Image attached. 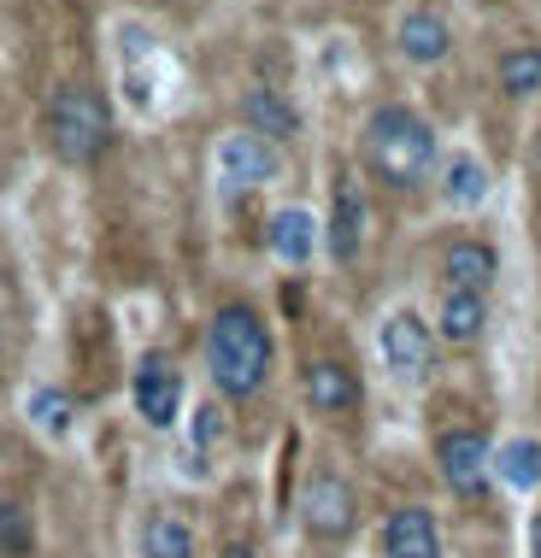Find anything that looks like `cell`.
<instances>
[{
	"label": "cell",
	"instance_id": "7402d4cb",
	"mask_svg": "<svg viewBox=\"0 0 541 558\" xmlns=\"http://www.w3.org/2000/svg\"><path fill=\"white\" fill-rule=\"evenodd\" d=\"M218 435H224V412L218 405H201L189 424V459H201V471H206V452L218 447Z\"/></svg>",
	"mask_w": 541,
	"mask_h": 558
},
{
	"label": "cell",
	"instance_id": "cb8c5ba5",
	"mask_svg": "<svg viewBox=\"0 0 541 558\" xmlns=\"http://www.w3.org/2000/svg\"><path fill=\"white\" fill-rule=\"evenodd\" d=\"M224 558H260V553H253V547H230V553H224Z\"/></svg>",
	"mask_w": 541,
	"mask_h": 558
},
{
	"label": "cell",
	"instance_id": "8992f818",
	"mask_svg": "<svg viewBox=\"0 0 541 558\" xmlns=\"http://www.w3.org/2000/svg\"><path fill=\"white\" fill-rule=\"evenodd\" d=\"M300 523L312 541H348L359 523V494L341 471H312L300 488Z\"/></svg>",
	"mask_w": 541,
	"mask_h": 558
},
{
	"label": "cell",
	"instance_id": "2e32d148",
	"mask_svg": "<svg viewBox=\"0 0 541 558\" xmlns=\"http://www.w3.org/2000/svg\"><path fill=\"white\" fill-rule=\"evenodd\" d=\"M265 241L282 265H306L312 253H318V218H312L306 206H282V213H270Z\"/></svg>",
	"mask_w": 541,
	"mask_h": 558
},
{
	"label": "cell",
	"instance_id": "3957f363",
	"mask_svg": "<svg viewBox=\"0 0 541 558\" xmlns=\"http://www.w3.org/2000/svg\"><path fill=\"white\" fill-rule=\"evenodd\" d=\"M112 142V118H107V100L83 83H65L59 95L48 100V147L65 165H95Z\"/></svg>",
	"mask_w": 541,
	"mask_h": 558
},
{
	"label": "cell",
	"instance_id": "9a60e30c",
	"mask_svg": "<svg viewBox=\"0 0 541 558\" xmlns=\"http://www.w3.org/2000/svg\"><path fill=\"white\" fill-rule=\"evenodd\" d=\"M242 118H248V130L260 135V142H289V135H300V112H294V100L282 95V88H248L242 95Z\"/></svg>",
	"mask_w": 541,
	"mask_h": 558
},
{
	"label": "cell",
	"instance_id": "52a82bcc",
	"mask_svg": "<svg viewBox=\"0 0 541 558\" xmlns=\"http://www.w3.org/2000/svg\"><path fill=\"white\" fill-rule=\"evenodd\" d=\"M213 177H218V194H224V201H242V194L265 189L270 177H277V147L260 142L253 130H230V135H218Z\"/></svg>",
	"mask_w": 541,
	"mask_h": 558
},
{
	"label": "cell",
	"instance_id": "277c9868",
	"mask_svg": "<svg viewBox=\"0 0 541 558\" xmlns=\"http://www.w3.org/2000/svg\"><path fill=\"white\" fill-rule=\"evenodd\" d=\"M435 471H442L454 500L483 506L494 494V435H489V424L465 417V424L435 429Z\"/></svg>",
	"mask_w": 541,
	"mask_h": 558
},
{
	"label": "cell",
	"instance_id": "5bb4252c",
	"mask_svg": "<svg viewBox=\"0 0 541 558\" xmlns=\"http://www.w3.org/2000/svg\"><path fill=\"white\" fill-rule=\"evenodd\" d=\"M395 41H400L406 65H442V59L454 53V24H447V12H435V7H412L400 19Z\"/></svg>",
	"mask_w": 541,
	"mask_h": 558
},
{
	"label": "cell",
	"instance_id": "ffe728a7",
	"mask_svg": "<svg viewBox=\"0 0 541 558\" xmlns=\"http://www.w3.org/2000/svg\"><path fill=\"white\" fill-rule=\"evenodd\" d=\"M501 88L513 100L541 95V41H513V48L501 53Z\"/></svg>",
	"mask_w": 541,
	"mask_h": 558
},
{
	"label": "cell",
	"instance_id": "30bf717a",
	"mask_svg": "<svg viewBox=\"0 0 541 558\" xmlns=\"http://www.w3.org/2000/svg\"><path fill=\"white\" fill-rule=\"evenodd\" d=\"M130 400H135V417H142L147 429H171L177 417H183V376H177L171 359L147 353L130 376Z\"/></svg>",
	"mask_w": 541,
	"mask_h": 558
},
{
	"label": "cell",
	"instance_id": "e0dca14e",
	"mask_svg": "<svg viewBox=\"0 0 541 558\" xmlns=\"http://www.w3.org/2000/svg\"><path fill=\"white\" fill-rule=\"evenodd\" d=\"M135 553L142 558H194V530L177 511H147L135 530Z\"/></svg>",
	"mask_w": 541,
	"mask_h": 558
},
{
	"label": "cell",
	"instance_id": "8fae6325",
	"mask_svg": "<svg viewBox=\"0 0 541 558\" xmlns=\"http://www.w3.org/2000/svg\"><path fill=\"white\" fill-rule=\"evenodd\" d=\"M365 223H371V206H365V189H359L353 171L336 177L329 189V223H324V247L336 265H353L365 253Z\"/></svg>",
	"mask_w": 541,
	"mask_h": 558
},
{
	"label": "cell",
	"instance_id": "44dd1931",
	"mask_svg": "<svg viewBox=\"0 0 541 558\" xmlns=\"http://www.w3.org/2000/svg\"><path fill=\"white\" fill-rule=\"evenodd\" d=\"M494 482H506V488H536L541 482V441L518 435V441L494 447Z\"/></svg>",
	"mask_w": 541,
	"mask_h": 558
},
{
	"label": "cell",
	"instance_id": "5b68a950",
	"mask_svg": "<svg viewBox=\"0 0 541 558\" xmlns=\"http://www.w3.org/2000/svg\"><path fill=\"white\" fill-rule=\"evenodd\" d=\"M377 359L395 383H430L435 359H442V341H435V324L418 306H395L377 324Z\"/></svg>",
	"mask_w": 541,
	"mask_h": 558
},
{
	"label": "cell",
	"instance_id": "603a6c76",
	"mask_svg": "<svg viewBox=\"0 0 541 558\" xmlns=\"http://www.w3.org/2000/svg\"><path fill=\"white\" fill-rule=\"evenodd\" d=\"M0 547H29V523H24V511L19 506H0Z\"/></svg>",
	"mask_w": 541,
	"mask_h": 558
},
{
	"label": "cell",
	"instance_id": "9c48e42d",
	"mask_svg": "<svg viewBox=\"0 0 541 558\" xmlns=\"http://www.w3.org/2000/svg\"><path fill=\"white\" fill-rule=\"evenodd\" d=\"M435 277H442V289H477L489 294L494 282H501V247H494L489 235H447L442 253H435Z\"/></svg>",
	"mask_w": 541,
	"mask_h": 558
},
{
	"label": "cell",
	"instance_id": "4fadbf2b",
	"mask_svg": "<svg viewBox=\"0 0 541 558\" xmlns=\"http://www.w3.org/2000/svg\"><path fill=\"white\" fill-rule=\"evenodd\" d=\"M377 558H447L442 547V523H435L430 506H395L383 518V535H377Z\"/></svg>",
	"mask_w": 541,
	"mask_h": 558
},
{
	"label": "cell",
	"instance_id": "ba28073f",
	"mask_svg": "<svg viewBox=\"0 0 541 558\" xmlns=\"http://www.w3.org/2000/svg\"><path fill=\"white\" fill-rule=\"evenodd\" d=\"M300 388H306V405L318 417H329V424H353L365 412V383H359V371L348 359H312Z\"/></svg>",
	"mask_w": 541,
	"mask_h": 558
},
{
	"label": "cell",
	"instance_id": "d4e9b609",
	"mask_svg": "<svg viewBox=\"0 0 541 558\" xmlns=\"http://www.w3.org/2000/svg\"><path fill=\"white\" fill-rule=\"evenodd\" d=\"M536 558H541V511H536Z\"/></svg>",
	"mask_w": 541,
	"mask_h": 558
},
{
	"label": "cell",
	"instance_id": "7a4b0ae2",
	"mask_svg": "<svg viewBox=\"0 0 541 558\" xmlns=\"http://www.w3.org/2000/svg\"><path fill=\"white\" fill-rule=\"evenodd\" d=\"M270 365H277V341H270V324L248 300H230V306L213 312L206 324V376L224 400H253L270 383Z\"/></svg>",
	"mask_w": 541,
	"mask_h": 558
},
{
	"label": "cell",
	"instance_id": "6da1fadb",
	"mask_svg": "<svg viewBox=\"0 0 541 558\" xmlns=\"http://www.w3.org/2000/svg\"><path fill=\"white\" fill-rule=\"evenodd\" d=\"M359 165H365L371 183L395 189V194H418L442 171V142H435V124L424 112L388 100L365 118L359 130Z\"/></svg>",
	"mask_w": 541,
	"mask_h": 558
},
{
	"label": "cell",
	"instance_id": "ac0fdd59",
	"mask_svg": "<svg viewBox=\"0 0 541 558\" xmlns=\"http://www.w3.org/2000/svg\"><path fill=\"white\" fill-rule=\"evenodd\" d=\"M442 201L459 206V213L483 206V201H489V171H483V159H477V154L442 159Z\"/></svg>",
	"mask_w": 541,
	"mask_h": 558
},
{
	"label": "cell",
	"instance_id": "d6986e66",
	"mask_svg": "<svg viewBox=\"0 0 541 558\" xmlns=\"http://www.w3.org/2000/svg\"><path fill=\"white\" fill-rule=\"evenodd\" d=\"M24 412H29V424H36V435H48V441H65L71 424H77V400H71L65 388H29Z\"/></svg>",
	"mask_w": 541,
	"mask_h": 558
},
{
	"label": "cell",
	"instance_id": "7c38bea8",
	"mask_svg": "<svg viewBox=\"0 0 541 558\" xmlns=\"http://www.w3.org/2000/svg\"><path fill=\"white\" fill-rule=\"evenodd\" d=\"M435 341L442 347H459V353H471V347L489 341V324H494V306L489 294L477 289H442L435 294Z\"/></svg>",
	"mask_w": 541,
	"mask_h": 558
}]
</instances>
